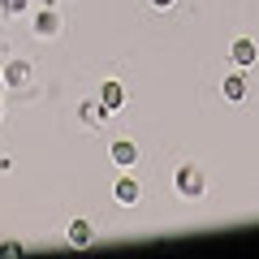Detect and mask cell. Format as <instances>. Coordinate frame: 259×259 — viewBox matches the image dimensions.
Here are the masks:
<instances>
[{"label": "cell", "instance_id": "cell-1", "mask_svg": "<svg viewBox=\"0 0 259 259\" xmlns=\"http://www.w3.org/2000/svg\"><path fill=\"white\" fill-rule=\"evenodd\" d=\"M173 186H177L182 199H203V190H207L203 168H199V164H182V168H177V177H173Z\"/></svg>", "mask_w": 259, "mask_h": 259}, {"label": "cell", "instance_id": "cell-2", "mask_svg": "<svg viewBox=\"0 0 259 259\" xmlns=\"http://www.w3.org/2000/svg\"><path fill=\"white\" fill-rule=\"evenodd\" d=\"M61 30H65V22H61V13L52 9V0H48L44 9L35 13V35H39V39H56Z\"/></svg>", "mask_w": 259, "mask_h": 259}, {"label": "cell", "instance_id": "cell-3", "mask_svg": "<svg viewBox=\"0 0 259 259\" xmlns=\"http://www.w3.org/2000/svg\"><path fill=\"white\" fill-rule=\"evenodd\" d=\"M229 61L238 65V69H250V65L259 61V48H255V39H233V48H229Z\"/></svg>", "mask_w": 259, "mask_h": 259}, {"label": "cell", "instance_id": "cell-4", "mask_svg": "<svg viewBox=\"0 0 259 259\" xmlns=\"http://www.w3.org/2000/svg\"><path fill=\"white\" fill-rule=\"evenodd\" d=\"M221 95H225L229 104H242V100H246V69H238V65H233V74L221 82Z\"/></svg>", "mask_w": 259, "mask_h": 259}, {"label": "cell", "instance_id": "cell-5", "mask_svg": "<svg viewBox=\"0 0 259 259\" xmlns=\"http://www.w3.org/2000/svg\"><path fill=\"white\" fill-rule=\"evenodd\" d=\"M108 156H112V164H117V168H134V164H139V147H134L130 139H112Z\"/></svg>", "mask_w": 259, "mask_h": 259}, {"label": "cell", "instance_id": "cell-6", "mask_svg": "<svg viewBox=\"0 0 259 259\" xmlns=\"http://www.w3.org/2000/svg\"><path fill=\"white\" fill-rule=\"evenodd\" d=\"M100 104H104L108 117H117V112L125 108V87H121V82H104L100 87Z\"/></svg>", "mask_w": 259, "mask_h": 259}, {"label": "cell", "instance_id": "cell-7", "mask_svg": "<svg viewBox=\"0 0 259 259\" xmlns=\"http://www.w3.org/2000/svg\"><path fill=\"white\" fill-rule=\"evenodd\" d=\"M112 194H117V203H125V207H130V203H139V194H143V190H139V182H134V177H117Z\"/></svg>", "mask_w": 259, "mask_h": 259}, {"label": "cell", "instance_id": "cell-8", "mask_svg": "<svg viewBox=\"0 0 259 259\" xmlns=\"http://www.w3.org/2000/svg\"><path fill=\"white\" fill-rule=\"evenodd\" d=\"M91 238H95V229H91L87 221H74V225H69V246H74V250L91 246Z\"/></svg>", "mask_w": 259, "mask_h": 259}, {"label": "cell", "instance_id": "cell-9", "mask_svg": "<svg viewBox=\"0 0 259 259\" xmlns=\"http://www.w3.org/2000/svg\"><path fill=\"white\" fill-rule=\"evenodd\" d=\"M30 82V65L26 61H13L9 69H5V87H26Z\"/></svg>", "mask_w": 259, "mask_h": 259}, {"label": "cell", "instance_id": "cell-10", "mask_svg": "<svg viewBox=\"0 0 259 259\" xmlns=\"http://www.w3.org/2000/svg\"><path fill=\"white\" fill-rule=\"evenodd\" d=\"M104 117H108V112H104L100 100H87V104H82V121H87V125H100Z\"/></svg>", "mask_w": 259, "mask_h": 259}, {"label": "cell", "instance_id": "cell-11", "mask_svg": "<svg viewBox=\"0 0 259 259\" xmlns=\"http://www.w3.org/2000/svg\"><path fill=\"white\" fill-rule=\"evenodd\" d=\"M30 9V0H0V13L5 18H18V13H26Z\"/></svg>", "mask_w": 259, "mask_h": 259}, {"label": "cell", "instance_id": "cell-12", "mask_svg": "<svg viewBox=\"0 0 259 259\" xmlns=\"http://www.w3.org/2000/svg\"><path fill=\"white\" fill-rule=\"evenodd\" d=\"M0 255H22V246L18 242H0Z\"/></svg>", "mask_w": 259, "mask_h": 259}, {"label": "cell", "instance_id": "cell-13", "mask_svg": "<svg viewBox=\"0 0 259 259\" xmlns=\"http://www.w3.org/2000/svg\"><path fill=\"white\" fill-rule=\"evenodd\" d=\"M151 9H173V0H151Z\"/></svg>", "mask_w": 259, "mask_h": 259}, {"label": "cell", "instance_id": "cell-14", "mask_svg": "<svg viewBox=\"0 0 259 259\" xmlns=\"http://www.w3.org/2000/svg\"><path fill=\"white\" fill-rule=\"evenodd\" d=\"M0 91H5V69H0Z\"/></svg>", "mask_w": 259, "mask_h": 259}, {"label": "cell", "instance_id": "cell-15", "mask_svg": "<svg viewBox=\"0 0 259 259\" xmlns=\"http://www.w3.org/2000/svg\"><path fill=\"white\" fill-rule=\"evenodd\" d=\"M0 117H5V104H0Z\"/></svg>", "mask_w": 259, "mask_h": 259}]
</instances>
